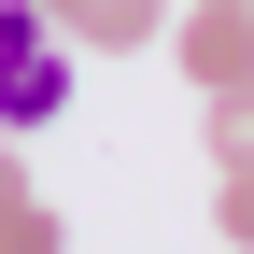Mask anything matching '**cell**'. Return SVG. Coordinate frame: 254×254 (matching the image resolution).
Wrapping results in <instances>:
<instances>
[{"mask_svg":"<svg viewBox=\"0 0 254 254\" xmlns=\"http://www.w3.org/2000/svg\"><path fill=\"white\" fill-rule=\"evenodd\" d=\"M14 198H28V170H14V141H0V212H14Z\"/></svg>","mask_w":254,"mask_h":254,"instance_id":"52a82bcc","label":"cell"},{"mask_svg":"<svg viewBox=\"0 0 254 254\" xmlns=\"http://www.w3.org/2000/svg\"><path fill=\"white\" fill-rule=\"evenodd\" d=\"M0 254H71V226H57V198H43V184L0 212Z\"/></svg>","mask_w":254,"mask_h":254,"instance_id":"5b68a950","label":"cell"},{"mask_svg":"<svg viewBox=\"0 0 254 254\" xmlns=\"http://www.w3.org/2000/svg\"><path fill=\"white\" fill-rule=\"evenodd\" d=\"M57 113H71V43H57L43 0H0V141H28Z\"/></svg>","mask_w":254,"mask_h":254,"instance_id":"6da1fadb","label":"cell"},{"mask_svg":"<svg viewBox=\"0 0 254 254\" xmlns=\"http://www.w3.org/2000/svg\"><path fill=\"white\" fill-rule=\"evenodd\" d=\"M155 43L184 57V85H198V99L254 71V14H226V0H184V28H155Z\"/></svg>","mask_w":254,"mask_h":254,"instance_id":"7a4b0ae2","label":"cell"},{"mask_svg":"<svg viewBox=\"0 0 254 254\" xmlns=\"http://www.w3.org/2000/svg\"><path fill=\"white\" fill-rule=\"evenodd\" d=\"M43 14H57V0H43Z\"/></svg>","mask_w":254,"mask_h":254,"instance_id":"9c48e42d","label":"cell"},{"mask_svg":"<svg viewBox=\"0 0 254 254\" xmlns=\"http://www.w3.org/2000/svg\"><path fill=\"white\" fill-rule=\"evenodd\" d=\"M212 170H254V71L212 85Z\"/></svg>","mask_w":254,"mask_h":254,"instance_id":"277c9868","label":"cell"},{"mask_svg":"<svg viewBox=\"0 0 254 254\" xmlns=\"http://www.w3.org/2000/svg\"><path fill=\"white\" fill-rule=\"evenodd\" d=\"M226 14H254V0H226Z\"/></svg>","mask_w":254,"mask_h":254,"instance_id":"ba28073f","label":"cell"},{"mask_svg":"<svg viewBox=\"0 0 254 254\" xmlns=\"http://www.w3.org/2000/svg\"><path fill=\"white\" fill-rule=\"evenodd\" d=\"M212 240L254 254V170H212Z\"/></svg>","mask_w":254,"mask_h":254,"instance_id":"8992f818","label":"cell"},{"mask_svg":"<svg viewBox=\"0 0 254 254\" xmlns=\"http://www.w3.org/2000/svg\"><path fill=\"white\" fill-rule=\"evenodd\" d=\"M170 28V0H57V43L71 57H141Z\"/></svg>","mask_w":254,"mask_h":254,"instance_id":"3957f363","label":"cell"}]
</instances>
